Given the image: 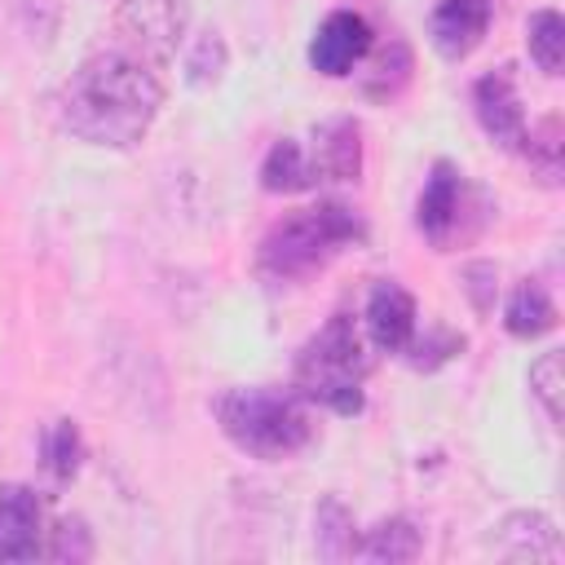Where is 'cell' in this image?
I'll return each instance as SVG.
<instances>
[{"mask_svg":"<svg viewBox=\"0 0 565 565\" xmlns=\"http://www.w3.org/2000/svg\"><path fill=\"white\" fill-rule=\"evenodd\" d=\"M530 172L543 181V185H561V172H565V128H561V115H543L534 124H525V137H521V150Z\"/></svg>","mask_w":565,"mask_h":565,"instance_id":"ac0fdd59","label":"cell"},{"mask_svg":"<svg viewBox=\"0 0 565 565\" xmlns=\"http://www.w3.org/2000/svg\"><path fill=\"white\" fill-rule=\"evenodd\" d=\"M181 71H185V84L190 88H216L230 71V44L216 26L199 31L190 44H185V57H181Z\"/></svg>","mask_w":565,"mask_h":565,"instance_id":"ffe728a7","label":"cell"},{"mask_svg":"<svg viewBox=\"0 0 565 565\" xmlns=\"http://www.w3.org/2000/svg\"><path fill=\"white\" fill-rule=\"evenodd\" d=\"M490 18H494L490 0H437V9L428 18V44L437 49V57L463 62L481 49Z\"/></svg>","mask_w":565,"mask_h":565,"instance_id":"7c38bea8","label":"cell"},{"mask_svg":"<svg viewBox=\"0 0 565 565\" xmlns=\"http://www.w3.org/2000/svg\"><path fill=\"white\" fill-rule=\"evenodd\" d=\"M313 547L322 561H349L358 552V521L340 494H322L313 508Z\"/></svg>","mask_w":565,"mask_h":565,"instance_id":"e0dca14e","label":"cell"},{"mask_svg":"<svg viewBox=\"0 0 565 565\" xmlns=\"http://www.w3.org/2000/svg\"><path fill=\"white\" fill-rule=\"evenodd\" d=\"M212 415L221 424V433L252 459L278 463L291 459L296 450H305L313 441V415L309 402L300 393L287 388H269V384H252V388H225L212 402Z\"/></svg>","mask_w":565,"mask_h":565,"instance_id":"7a4b0ae2","label":"cell"},{"mask_svg":"<svg viewBox=\"0 0 565 565\" xmlns=\"http://www.w3.org/2000/svg\"><path fill=\"white\" fill-rule=\"evenodd\" d=\"M44 552V508L31 486H0V561H35Z\"/></svg>","mask_w":565,"mask_h":565,"instance_id":"4fadbf2b","label":"cell"},{"mask_svg":"<svg viewBox=\"0 0 565 565\" xmlns=\"http://www.w3.org/2000/svg\"><path fill=\"white\" fill-rule=\"evenodd\" d=\"M194 22V0H119L115 35L150 66H168L185 44Z\"/></svg>","mask_w":565,"mask_h":565,"instance_id":"5b68a950","label":"cell"},{"mask_svg":"<svg viewBox=\"0 0 565 565\" xmlns=\"http://www.w3.org/2000/svg\"><path fill=\"white\" fill-rule=\"evenodd\" d=\"M459 216H463V172L450 159H437L415 199V225L437 252H446L459 230Z\"/></svg>","mask_w":565,"mask_h":565,"instance_id":"9c48e42d","label":"cell"},{"mask_svg":"<svg viewBox=\"0 0 565 565\" xmlns=\"http://www.w3.org/2000/svg\"><path fill=\"white\" fill-rule=\"evenodd\" d=\"M530 397L539 402L543 419L561 428V406H565V353L561 349H543L530 362Z\"/></svg>","mask_w":565,"mask_h":565,"instance_id":"7402d4cb","label":"cell"},{"mask_svg":"<svg viewBox=\"0 0 565 565\" xmlns=\"http://www.w3.org/2000/svg\"><path fill=\"white\" fill-rule=\"evenodd\" d=\"M472 115L481 124V132L499 146V150H521V137H525V106H521V93H516V79L508 66L499 71H486L477 84H472Z\"/></svg>","mask_w":565,"mask_h":565,"instance_id":"52a82bcc","label":"cell"},{"mask_svg":"<svg viewBox=\"0 0 565 565\" xmlns=\"http://www.w3.org/2000/svg\"><path fill=\"white\" fill-rule=\"evenodd\" d=\"M305 154H309L313 181L353 185L362 177V124L353 115H331V119L313 124Z\"/></svg>","mask_w":565,"mask_h":565,"instance_id":"30bf717a","label":"cell"},{"mask_svg":"<svg viewBox=\"0 0 565 565\" xmlns=\"http://www.w3.org/2000/svg\"><path fill=\"white\" fill-rule=\"evenodd\" d=\"M415 75V53L402 35H388L384 44H371V53L362 57V97L371 102H393L402 97V88Z\"/></svg>","mask_w":565,"mask_h":565,"instance_id":"5bb4252c","label":"cell"},{"mask_svg":"<svg viewBox=\"0 0 565 565\" xmlns=\"http://www.w3.org/2000/svg\"><path fill=\"white\" fill-rule=\"evenodd\" d=\"M419 552H424V530L411 516H384L366 534H358V552L353 556L375 561V565H406Z\"/></svg>","mask_w":565,"mask_h":565,"instance_id":"9a60e30c","label":"cell"},{"mask_svg":"<svg viewBox=\"0 0 565 565\" xmlns=\"http://www.w3.org/2000/svg\"><path fill=\"white\" fill-rule=\"evenodd\" d=\"M44 556L57 561V565H79L93 556V530L84 516H62L53 530H49V543H44Z\"/></svg>","mask_w":565,"mask_h":565,"instance_id":"d4e9b609","label":"cell"},{"mask_svg":"<svg viewBox=\"0 0 565 565\" xmlns=\"http://www.w3.org/2000/svg\"><path fill=\"white\" fill-rule=\"evenodd\" d=\"M79 463H84L79 424H75V419H57V424L44 433V468H49V477H53L57 486H66V481H75Z\"/></svg>","mask_w":565,"mask_h":565,"instance_id":"603a6c76","label":"cell"},{"mask_svg":"<svg viewBox=\"0 0 565 565\" xmlns=\"http://www.w3.org/2000/svg\"><path fill=\"white\" fill-rule=\"evenodd\" d=\"M163 106V79L128 49L88 53L62 84L57 110L71 137L102 150H132L146 141Z\"/></svg>","mask_w":565,"mask_h":565,"instance_id":"6da1fadb","label":"cell"},{"mask_svg":"<svg viewBox=\"0 0 565 565\" xmlns=\"http://www.w3.org/2000/svg\"><path fill=\"white\" fill-rule=\"evenodd\" d=\"M371 371L366 340L349 313H331L327 327L296 358V393L335 415H358L366 406L362 380Z\"/></svg>","mask_w":565,"mask_h":565,"instance_id":"277c9868","label":"cell"},{"mask_svg":"<svg viewBox=\"0 0 565 565\" xmlns=\"http://www.w3.org/2000/svg\"><path fill=\"white\" fill-rule=\"evenodd\" d=\"M552 327H556V300L547 296V287L534 282V278L516 282L512 296H508V305H503V331L512 340H539Z\"/></svg>","mask_w":565,"mask_h":565,"instance_id":"2e32d148","label":"cell"},{"mask_svg":"<svg viewBox=\"0 0 565 565\" xmlns=\"http://www.w3.org/2000/svg\"><path fill=\"white\" fill-rule=\"evenodd\" d=\"M375 31L358 9H331L309 35V66L327 79H344L371 53Z\"/></svg>","mask_w":565,"mask_h":565,"instance_id":"8992f818","label":"cell"},{"mask_svg":"<svg viewBox=\"0 0 565 565\" xmlns=\"http://www.w3.org/2000/svg\"><path fill=\"white\" fill-rule=\"evenodd\" d=\"M459 282H463L468 305L486 318V313L494 309V296H499V269H494L490 260H468V265L459 269Z\"/></svg>","mask_w":565,"mask_h":565,"instance_id":"484cf974","label":"cell"},{"mask_svg":"<svg viewBox=\"0 0 565 565\" xmlns=\"http://www.w3.org/2000/svg\"><path fill=\"white\" fill-rule=\"evenodd\" d=\"M490 552L499 561H530V565H556L561 561V530L543 508H516L494 521Z\"/></svg>","mask_w":565,"mask_h":565,"instance_id":"ba28073f","label":"cell"},{"mask_svg":"<svg viewBox=\"0 0 565 565\" xmlns=\"http://www.w3.org/2000/svg\"><path fill=\"white\" fill-rule=\"evenodd\" d=\"M459 353H463V331H450V327H428L424 335H419V327H415L411 344L402 349V358H406L415 371H437L441 362H450V358H459Z\"/></svg>","mask_w":565,"mask_h":565,"instance_id":"cb8c5ba5","label":"cell"},{"mask_svg":"<svg viewBox=\"0 0 565 565\" xmlns=\"http://www.w3.org/2000/svg\"><path fill=\"white\" fill-rule=\"evenodd\" d=\"M260 185L269 194H300V190H313V168H309V154L296 137H278L269 150H265V163H260Z\"/></svg>","mask_w":565,"mask_h":565,"instance_id":"d6986e66","label":"cell"},{"mask_svg":"<svg viewBox=\"0 0 565 565\" xmlns=\"http://www.w3.org/2000/svg\"><path fill=\"white\" fill-rule=\"evenodd\" d=\"M525 53L543 75H561V66H565V18L556 9H534L525 18Z\"/></svg>","mask_w":565,"mask_h":565,"instance_id":"44dd1931","label":"cell"},{"mask_svg":"<svg viewBox=\"0 0 565 565\" xmlns=\"http://www.w3.org/2000/svg\"><path fill=\"white\" fill-rule=\"evenodd\" d=\"M362 327H366V340L380 349V353H402L419 327V309H415V296L393 282V278H380L371 291H366V309H362Z\"/></svg>","mask_w":565,"mask_h":565,"instance_id":"8fae6325","label":"cell"},{"mask_svg":"<svg viewBox=\"0 0 565 565\" xmlns=\"http://www.w3.org/2000/svg\"><path fill=\"white\" fill-rule=\"evenodd\" d=\"M366 238V225L353 207L327 199L318 207L291 212L278 225H269V234L256 247V269L269 282H300L313 269H322L335 252L353 247Z\"/></svg>","mask_w":565,"mask_h":565,"instance_id":"3957f363","label":"cell"}]
</instances>
